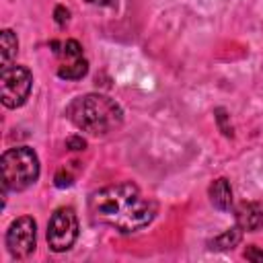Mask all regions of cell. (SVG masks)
I'll use <instances>...</instances> for the list:
<instances>
[{"label":"cell","instance_id":"cell-4","mask_svg":"<svg viewBox=\"0 0 263 263\" xmlns=\"http://www.w3.org/2000/svg\"><path fill=\"white\" fill-rule=\"evenodd\" d=\"M33 74L25 66H10L0 74V99L8 109H16L25 105L31 95Z\"/></svg>","mask_w":263,"mask_h":263},{"label":"cell","instance_id":"cell-6","mask_svg":"<svg viewBox=\"0 0 263 263\" xmlns=\"http://www.w3.org/2000/svg\"><path fill=\"white\" fill-rule=\"evenodd\" d=\"M37 245V224L31 216L16 218L6 230V249L14 259H27Z\"/></svg>","mask_w":263,"mask_h":263},{"label":"cell","instance_id":"cell-2","mask_svg":"<svg viewBox=\"0 0 263 263\" xmlns=\"http://www.w3.org/2000/svg\"><path fill=\"white\" fill-rule=\"evenodd\" d=\"M66 115L78 129L90 136H107L119 129L123 123V109L119 107V103L99 92L76 97L68 105Z\"/></svg>","mask_w":263,"mask_h":263},{"label":"cell","instance_id":"cell-16","mask_svg":"<svg viewBox=\"0 0 263 263\" xmlns=\"http://www.w3.org/2000/svg\"><path fill=\"white\" fill-rule=\"evenodd\" d=\"M88 4H97V6H113L115 0H86Z\"/></svg>","mask_w":263,"mask_h":263},{"label":"cell","instance_id":"cell-9","mask_svg":"<svg viewBox=\"0 0 263 263\" xmlns=\"http://www.w3.org/2000/svg\"><path fill=\"white\" fill-rule=\"evenodd\" d=\"M208 193H210V201H212V205L216 210L228 212L232 208V187H230V181L228 179H224V177L216 179L210 185Z\"/></svg>","mask_w":263,"mask_h":263},{"label":"cell","instance_id":"cell-15","mask_svg":"<svg viewBox=\"0 0 263 263\" xmlns=\"http://www.w3.org/2000/svg\"><path fill=\"white\" fill-rule=\"evenodd\" d=\"M66 146H68L70 150H84V148H86V142H84V138H80V136H70L68 142H66Z\"/></svg>","mask_w":263,"mask_h":263},{"label":"cell","instance_id":"cell-12","mask_svg":"<svg viewBox=\"0 0 263 263\" xmlns=\"http://www.w3.org/2000/svg\"><path fill=\"white\" fill-rule=\"evenodd\" d=\"M53 16H55V23H58V25H66L68 18H70V10H68L66 6H62V4H58V6L53 8Z\"/></svg>","mask_w":263,"mask_h":263},{"label":"cell","instance_id":"cell-1","mask_svg":"<svg viewBox=\"0 0 263 263\" xmlns=\"http://www.w3.org/2000/svg\"><path fill=\"white\" fill-rule=\"evenodd\" d=\"M95 222L121 234H132L148 226L156 214L154 203L146 199L132 183H117L95 191L88 199Z\"/></svg>","mask_w":263,"mask_h":263},{"label":"cell","instance_id":"cell-11","mask_svg":"<svg viewBox=\"0 0 263 263\" xmlns=\"http://www.w3.org/2000/svg\"><path fill=\"white\" fill-rule=\"evenodd\" d=\"M240 240H242V230H240L238 226H234V228H228V230H224L222 234L214 236V238L208 242V247H210L212 251H230V249H234Z\"/></svg>","mask_w":263,"mask_h":263},{"label":"cell","instance_id":"cell-8","mask_svg":"<svg viewBox=\"0 0 263 263\" xmlns=\"http://www.w3.org/2000/svg\"><path fill=\"white\" fill-rule=\"evenodd\" d=\"M236 226L245 232H257L263 228V203L261 201H242L236 208Z\"/></svg>","mask_w":263,"mask_h":263},{"label":"cell","instance_id":"cell-14","mask_svg":"<svg viewBox=\"0 0 263 263\" xmlns=\"http://www.w3.org/2000/svg\"><path fill=\"white\" fill-rule=\"evenodd\" d=\"M72 183H74V177L70 173H66V171H60L55 175V187H70Z\"/></svg>","mask_w":263,"mask_h":263},{"label":"cell","instance_id":"cell-10","mask_svg":"<svg viewBox=\"0 0 263 263\" xmlns=\"http://www.w3.org/2000/svg\"><path fill=\"white\" fill-rule=\"evenodd\" d=\"M18 53V39L14 35V31L4 29L0 33V60H2V70L10 68L14 58Z\"/></svg>","mask_w":263,"mask_h":263},{"label":"cell","instance_id":"cell-3","mask_svg":"<svg viewBox=\"0 0 263 263\" xmlns=\"http://www.w3.org/2000/svg\"><path fill=\"white\" fill-rule=\"evenodd\" d=\"M4 191H25L39 179V158L29 146L8 148L0 158Z\"/></svg>","mask_w":263,"mask_h":263},{"label":"cell","instance_id":"cell-13","mask_svg":"<svg viewBox=\"0 0 263 263\" xmlns=\"http://www.w3.org/2000/svg\"><path fill=\"white\" fill-rule=\"evenodd\" d=\"M245 259H249V261H253V263H263V251L257 249V247H247Z\"/></svg>","mask_w":263,"mask_h":263},{"label":"cell","instance_id":"cell-5","mask_svg":"<svg viewBox=\"0 0 263 263\" xmlns=\"http://www.w3.org/2000/svg\"><path fill=\"white\" fill-rule=\"evenodd\" d=\"M78 238V216L72 208H58L47 224V245L55 253H64L72 249Z\"/></svg>","mask_w":263,"mask_h":263},{"label":"cell","instance_id":"cell-7","mask_svg":"<svg viewBox=\"0 0 263 263\" xmlns=\"http://www.w3.org/2000/svg\"><path fill=\"white\" fill-rule=\"evenodd\" d=\"M62 62L58 66V76L62 80H80L88 72V62L82 55V47L76 39H68L62 45Z\"/></svg>","mask_w":263,"mask_h":263}]
</instances>
